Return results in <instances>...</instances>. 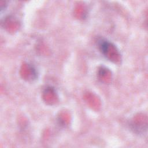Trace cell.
Segmentation results:
<instances>
[{"label": "cell", "instance_id": "cell-1", "mask_svg": "<svg viewBox=\"0 0 148 148\" xmlns=\"http://www.w3.org/2000/svg\"><path fill=\"white\" fill-rule=\"evenodd\" d=\"M99 42V47L101 51L103 54H106L109 50V43L108 41L103 39L100 40Z\"/></svg>", "mask_w": 148, "mask_h": 148}]
</instances>
